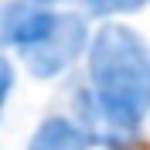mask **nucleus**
Wrapping results in <instances>:
<instances>
[{
	"mask_svg": "<svg viewBox=\"0 0 150 150\" xmlns=\"http://www.w3.org/2000/svg\"><path fill=\"white\" fill-rule=\"evenodd\" d=\"M89 85L99 99L143 123L150 112V41L126 24H103L89 41Z\"/></svg>",
	"mask_w": 150,
	"mask_h": 150,
	"instance_id": "f257e3e1",
	"label": "nucleus"
},
{
	"mask_svg": "<svg viewBox=\"0 0 150 150\" xmlns=\"http://www.w3.org/2000/svg\"><path fill=\"white\" fill-rule=\"evenodd\" d=\"M82 51H89V24L79 14H58L55 31L41 45L24 51V62L34 79H55L65 68H72V62Z\"/></svg>",
	"mask_w": 150,
	"mask_h": 150,
	"instance_id": "f03ea898",
	"label": "nucleus"
},
{
	"mask_svg": "<svg viewBox=\"0 0 150 150\" xmlns=\"http://www.w3.org/2000/svg\"><path fill=\"white\" fill-rule=\"evenodd\" d=\"M75 116H79V126L85 130L89 143L123 150V147H130V143L140 140V126L143 123L130 120L126 112H120L116 106H109L106 99H99V96L92 92V85L75 92Z\"/></svg>",
	"mask_w": 150,
	"mask_h": 150,
	"instance_id": "7ed1b4c3",
	"label": "nucleus"
},
{
	"mask_svg": "<svg viewBox=\"0 0 150 150\" xmlns=\"http://www.w3.org/2000/svg\"><path fill=\"white\" fill-rule=\"evenodd\" d=\"M58 24V14L38 0H4L0 4V45L31 51L41 45Z\"/></svg>",
	"mask_w": 150,
	"mask_h": 150,
	"instance_id": "20e7f679",
	"label": "nucleus"
},
{
	"mask_svg": "<svg viewBox=\"0 0 150 150\" xmlns=\"http://www.w3.org/2000/svg\"><path fill=\"white\" fill-rule=\"evenodd\" d=\"M28 150H89V137L68 116H48L38 123Z\"/></svg>",
	"mask_w": 150,
	"mask_h": 150,
	"instance_id": "39448f33",
	"label": "nucleus"
},
{
	"mask_svg": "<svg viewBox=\"0 0 150 150\" xmlns=\"http://www.w3.org/2000/svg\"><path fill=\"white\" fill-rule=\"evenodd\" d=\"M85 10L96 14V17H109V14H130V10H140L147 0H82Z\"/></svg>",
	"mask_w": 150,
	"mask_h": 150,
	"instance_id": "423d86ee",
	"label": "nucleus"
},
{
	"mask_svg": "<svg viewBox=\"0 0 150 150\" xmlns=\"http://www.w3.org/2000/svg\"><path fill=\"white\" fill-rule=\"evenodd\" d=\"M10 92H14V68H10L7 58L0 55V109H4V103H7Z\"/></svg>",
	"mask_w": 150,
	"mask_h": 150,
	"instance_id": "0eeeda50",
	"label": "nucleus"
},
{
	"mask_svg": "<svg viewBox=\"0 0 150 150\" xmlns=\"http://www.w3.org/2000/svg\"><path fill=\"white\" fill-rule=\"evenodd\" d=\"M38 4H45V7H48V4H62V0H38Z\"/></svg>",
	"mask_w": 150,
	"mask_h": 150,
	"instance_id": "6e6552de",
	"label": "nucleus"
}]
</instances>
